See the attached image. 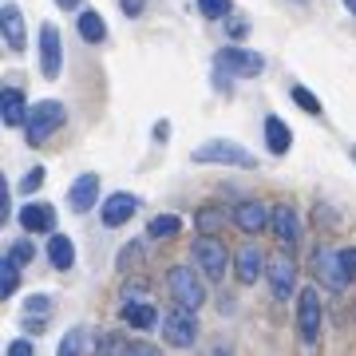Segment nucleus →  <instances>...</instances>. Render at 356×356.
I'll return each instance as SVG.
<instances>
[{"label":"nucleus","instance_id":"f257e3e1","mask_svg":"<svg viewBox=\"0 0 356 356\" xmlns=\"http://www.w3.org/2000/svg\"><path fill=\"white\" fill-rule=\"evenodd\" d=\"M67 119V107L60 99H44L32 107V115H28V143L36 147V143H48L56 131L64 127Z\"/></svg>","mask_w":356,"mask_h":356},{"label":"nucleus","instance_id":"f03ea898","mask_svg":"<svg viewBox=\"0 0 356 356\" xmlns=\"http://www.w3.org/2000/svg\"><path fill=\"white\" fill-rule=\"evenodd\" d=\"M166 285H170V293H175V301H178V309H198V305H206V285H202V277L194 273V266H175L170 269V277H166Z\"/></svg>","mask_w":356,"mask_h":356},{"label":"nucleus","instance_id":"7ed1b4c3","mask_svg":"<svg viewBox=\"0 0 356 356\" xmlns=\"http://www.w3.org/2000/svg\"><path fill=\"white\" fill-rule=\"evenodd\" d=\"M191 257H194V266L202 269V277H210V281H222V277H226V266H229V250H226V245H222V242H218L214 234H202V238L194 242Z\"/></svg>","mask_w":356,"mask_h":356},{"label":"nucleus","instance_id":"20e7f679","mask_svg":"<svg viewBox=\"0 0 356 356\" xmlns=\"http://www.w3.org/2000/svg\"><path fill=\"white\" fill-rule=\"evenodd\" d=\"M163 341L175 344V348H191L194 341H198V317H194L191 309H170V313H163Z\"/></svg>","mask_w":356,"mask_h":356},{"label":"nucleus","instance_id":"39448f33","mask_svg":"<svg viewBox=\"0 0 356 356\" xmlns=\"http://www.w3.org/2000/svg\"><path fill=\"white\" fill-rule=\"evenodd\" d=\"M194 163H222V166H254V154L229 139H210L194 151Z\"/></svg>","mask_w":356,"mask_h":356},{"label":"nucleus","instance_id":"423d86ee","mask_svg":"<svg viewBox=\"0 0 356 356\" xmlns=\"http://www.w3.org/2000/svg\"><path fill=\"white\" fill-rule=\"evenodd\" d=\"M297 332L305 344H317L321 337V293L313 285L297 293Z\"/></svg>","mask_w":356,"mask_h":356},{"label":"nucleus","instance_id":"0eeeda50","mask_svg":"<svg viewBox=\"0 0 356 356\" xmlns=\"http://www.w3.org/2000/svg\"><path fill=\"white\" fill-rule=\"evenodd\" d=\"M218 67L229 72V76H238V79H254L266 72V60L257 51H245V48H222L218 51Z\"/></svg>","mask_w":356,"mask_h":356},{"label":"nucleus","instance_id":"6e6552de","mask_svg":"<svg viewBox=\"0 0 356 356\" xmlns=\"http://www.w3.org/2000/svg\"><path fill=\"white\" fill-rule=\"evenodd\" d=\"M313 273H317L329 289H344L348 285V269H344L341 261V250H317V257H313Z\"/></svg>","mask_w":356,"mask_h":356},{"label":"nucleus","instance_id":"1a4fd4ad","mask_svg":"<svg viewBox=\"0 0 356 356\" xmlns=\"http://www.w3.org/2000/svg\"><path fill=\"white\" fill-rule=\"evenodd\" d=\"M269 229H273V238H277L281 245H297L301 242V222H297V214H293L289 206H273L269 210Z\"/></svg>","mask_w":356,"mask_h":356},{"label":"nucleus","instance_id":"9d476101","mask_svg":"<svg viewBox=\"0 0 356 356\" xmlns=\"http://www.w3.org/2000/svg\"><path fill=\"white\" fill-rule=\"evenodd\" d=\"M266 269H269V289H273V297H277V301H289L293 285H297V269H293V261L281 254V257H269Z\"/></svg>","mask_w":356,"mask_h":356},{"label":"nucleus","instance_id":"9b49d317","mask_svg":"<svg viewBox=\"0 0 356 356\" xmlns=\"http://www.w3.org/2000/svg\"><path fill=\"white\" fill-rule=\"evenodd\" d=\"M40 72L48 79L60 76V32L51 24L40 28Z\"/></svg>","mask_w":356,"mask_h":356},{"label":"nucleus","instance_id":"f8f14e48","mask_svg":"<svg viewBox=\"0 0 356 356\" xmlns=\"http://www.w3.org/2000/svg\"><path fill=\"white\" fill-rule=\"evenodd\" d=\"M135 210H139V198L127 191L111 194L107 202H103V226H123V222H131L135 218Z\"/></svg>","mask_w":356,"mask_h":356},{"label":"nucleus","instance_id":"ddd939ff","mask_svg":"<svg viewBox=\"0 0 356 356\" xmlns=\"http://www.w3.org/2000/svg\"><path fill=\"white\" fill-rule=\"evenodd\" d=\"M95 198H99V175H79L72 182V191H67V202H72L76 214H88L95 206Z\"/></svg>","mask_w":356,"mask_h":356},{"label":"nucleus","instance_id":"4468645a","mask_svg":"<svg viewBox=\"0 0 356 356\" xmlns=\"http://www.w3.org/2000/svg\"><path fill=\"white\" fill-rule=\"evenodd\" d=\"M0 24H4V40H8V48H13V51H24V48H28L24 16H20V8H16L13 0L4 4V13H0Z\"/></svg>","mask_w":356,"mask_h":356},{"label":"nucleus","instance_id":"2eb2a0df","mask_svg":"<svg viewBox=\"0 0 356 356\" xmlns=\"http://www.w3.org/2000/svg\"><path fill=\"white\" fill-rule=\"evenodd\" d=\"M234 222H238L242 234H257V229H269V210L261 202H238Z\"/></svg>","mask_w":356,"mask_h":356},{"label":"nucleus","instance_id":"dca6fc26","mask_svg":"<svg viewBox=\"0 0 356 356\" xmlns=\"http://www.w3.org/2000/svg\"><path fill=\"white\" fill-rule=\"evenodd\" d=\"M28 103H24V95L16 88H4V95H0V119L8 123V127H24L28 123Z\"/></svg>","mask_w":356,"mask_h":356},{"label":"nucleus","instance_id":"f3484780","mask_svg":"<svg viewBox=\"0 0 356 356\" xmlns=\"http://www.w3.org/2000/svg\"><path fill=\"white\" fill-rule=\"evenodd\" d=\"M20 226L36 229V234H48V229H56V210L44 206V202H28L24 210H20Z\"/></svg>","mask_w":356,"mask_h":356},{"label":"nucleus","instance_id":"a211bd4d","mask_svg":"<svg viewBox=\"0 0 356 356\" xmlns=\"http://www.w3.org/2000/svg\"><path fill=\"white\" fill-rule=\"evenodd\" d=\"M261 269H266V257H261V250H257V245H245L242 254H238V266H234L238 281H242V285H254Z\"/></svg>","mask_w":356,"mask_h":356},{"label":"nucleus","instance_id":"6ab92c4d","mask_svg":"<svg viewBox=\"0 0 356 356\" xmlns=\"http://www.w3.org/2000/svg\"><path fill=\"white\" fill-rule=\"evenodd\" d=\"M48 261L56 269H72V266H76V245H72V238L51 234V238H48Z\"/></svg>","mask_w":356,"mask_h":356},{"label":"nucleus","instance_id":"aec40b11","mask_svg":"<svg viewBox=\"0 0 356 356\" xmlns=\"http://www.w3.org/2000/svg\"><path fill=\"white\" fill-rule=\"evenodd\" d=\"M123 321L131 329H159V313L151 305H143V301H127L123 305Z\"/></svg>","mask_w":356,"mask_h":356},{"label":"nucleus","instance_id":"412c9836","mask_svg":"<svg viewBox=\"0 0 356 356\" xmlns=\"http://www.w3.org/2000/svg\"><path fill=\"white\" fill-rule=\"evenodd\" d=\"M266 147L273 154H285L293 147V135H289V127H285V123H281L277 115H269L266 119Z\"/></svg>","mask_w":356,"mask_h":356},{"label":"nucleus","instance_id":"4be33fe9","mask_svg":"<svg viewBox=\"0 0 356 356\" xmlns=\"http://www.w3.org/2000/svg\"><path fill=\"white\" fill-rule=\"evenodd\" d=\"M79 36L88 40V44L107 40V24H103V16L99 13H79Z\"/></svg>","mask_w":356,"mask_h":356},{"label":"nucleus","instance_id":"5701e85b","mask_svg":"<svg viewBox=\"0 0 356 356\" xmlns=\"http://www.w3.org/2000/svg\"><path fill=\"white\" fill-rule=\"evenodd\" d=\"M16 285H20V266H16L13 257H4L0 261V297H13Z\"/></svg>","mask_w":356,"mask_h":356},{"label":"nucleus","instance_id":"b1692460","mask_svg":"<svg viewBox=\"0 0 356 356\" xmlns=\"http://www.w3.org/2000/svg\"><path fill=\"white\" fill-rule=\"evenodd\" d=\"M178 229H182V222H178L175 214H159V218H151V238H154V242H163V238H175Z\"/></svg>","mask_w":356,"mask_h":356},{"label":"nucleus","instance_id":"393cba45","mask_svg":"<svg viewBox=\"0 0 356 356\" xmlns=\"http://www.w3.org/2000/svg\"><path fill=\"white\" fill-rule=\"evenodd\" d=\"M131 344L119 337V332H107V337H99V348H95V356H127Z\"/></svg>","mask_w":356,"mask_h":356},{"label":"nucleus","instance_id":"a878e982","mask_svg":"<svg viewBox=\"0 0 356 356\" xmlns=\"http://www.w3.org/2000/svg\"><path fill=\"white\" fill-rule=\"evenodd\" d=\"M83 344H88V332L72 329L64 341H60V353H56V356H83Z\"/></svg>","mask_w":356,"mask_h":356},{"label":"nucleus","instance_id":"bb28decb","mask_svg":"<svg viewBox=\"0 0 356 356\" xmlns=\"http://www.w3.org/2000/svg\"><path fill=\"white\" fill-rule=\"evenodd\" d=\"M229 0H198V13L206 16V20H222V16H229Z\"/></svg>","mask_w":356,"mask_h":356},{"label":"nucleus","instance_id":"cd10ccee","mask_svg":"<svg viewBox=\"0 0 356 356\" xmlns=\"http://www.w3.org/2000/svg\"><path fill=\"white\" fill-rule=\"evenodd\" d=\"M293 99H297V107H301V111L321 115V99H317V95H313L309 88H301V83H297V88H293Z\"/></svg>","mask_w":356,"mask_h":356},{"label":"nucleus","instance_id":"c85d7f7f","mask_svg":"<svg viewBox=\"0 0 356 356\" xmlns=\"http://www.w3.org/2000/svg\"><path fill=\"white\" fill-rule=\"evenodd\" d=\"M8 257H13L16 266H28V261L36 257V245H32V242H16L13 250H8Z\"/></svg>","mask_w":356,"mask_h":356},{"label":"nucleus","instance_id":"c756f323","mask_svg":"<svg viewBox=\"0 0 356 356\" xmlns=\"http://www.w3.org/2000/svg\"><path fill=\"white\" fill-rule=\"evenodd\" d=\"M44 186V166H36V170H28L24 175V182H20V191L24 194H32V191H40Z\"/></svg>","mask_w":356,"mask_h":356},{"label":"nucleus","instance_id":"7c9ffc66","mask_svg":"<svg viewBox=\"0 0 356 356\" xmlns=\"http://www.w3.org/2000/svg\"><path fill=\"white\" fill-rule=\"evenodd\" d=\"M218 222H222V214H218V210H202V214H198V226H202V229H214Z\"/></svg>","mask_w":356,"mask_h":356},{"label":"nucleus","instance_id":"2f4dec72","mask_svg":"<svg viewBox=\"0 0 356 356\" xmlns=\"http://www.w3.org/2000/svg\"><path fill=\"white\" fill-rule=\"evenodd\" d=\"M119 8L127 16H143V8H147V0H119Z\"/></svg>","mask_w":356,"mask_h":356},{"label":"nucleus","instance_id":"473e14b6","mask_svg":"<svg viewBox=\"0 0 356 356\" xmlns=\"http://www.w3.org/2000/svg\"><path fill=\"white\" fill-rule=\"evenodd\" d=\"M48 309H51L48 297H32V301H28V317H32V313H48Z\"/></svg>","mask_w":356,"mask_h":356},{"label":"nucleus","instance_id":"72a5a7b5","mask_svg":"<svg viewBox=\"0 0 356 356\" xmlns=\"http://www.w3.org/2000/svg\"><path fill=\"white\" fill-rule=\"evenodd\" d=\"M127 356H163V353H159V348H151V344H131Z\"/></svg>","mask_w":356,"mask_h":356},{"label":"nucleus","instance_id":"f704fd0d","mask_svg":"<svg viewBox=\"0 0 356 356\" xmlns=\"http://www.w3.org/2000/svg\"><path fill=\"white\" fill-rule=\"evenodd\" d=\"M341 261L348 269V277H356V250H341Z\"/></svg>","mask_w":356,"mask_h":356},{"label":"nucleus","instance_id":"c9c22d12","mask_svg":"<svg viewBox=\"0 0 356 356\" xmlns=\"http://www.w3.org/2000/svg\"><path fill=\"white\" fill-rule=\"evenodd\" d=\"M8 356H32V344H28V341H13V344H8Z\"/></svg>","mask_w":356,"mask_h":356},{"label":"nucleus","instance_id":"e433bc0d","mask_svg":"<svg viewBox=\"0 0 356 356\" xmlns=\"http://www.w3.org/2000/svg\"><path fill=\"white\" fill-rule=\"evenodd\" d=\"M0 218H8V186L0 182Z\"/></svg>","mask_w":356,"mask_h":356},{"label":"nucleus","instance_id":"4c0bfd02","mask_svg":"<svg viewBox=\"0 0 356 356\" xmlns=\"http://www.w3.org/2000/svg\"><path fill=\"white\" fill-rule=\"evenodd\" d=\"M123 293H127V301H131V297H143V293H147V285H143V281H135V285H127Z\"/></svg>","mask_w":356,"mask_h":356},{"label":"nucleus","instance_id":"58836bf2","mask_svg":"<svg viewBox=\"0 0 356 356\" xmlns=\"http://www.w3.org/2000/svg\"><path fill=\"white\" fill-rule=\"evenodd\" d=\"M166 135H170V123H159V127H154V139L166 143Z\"/></svg>","mask_w":356,"mask_h":356},{"label":"nucleus","instance_id":"ea45409f","mask_svg":"<svg viewBox=\"0 0 356 356\" xmlns=\"http://www.w3.org/2000/svg\"><path fill=\"white\" fill-rule=\"evenodd\" d=\"M206 356H229V348H222V344H214V348H206Z\"/></svg>","mask_w":356,"mask_h":356},{"label":"nucleus","instance_id":"a19ab883","mask_svg":"<svg viewBox=\"0 0 356 356\" xmlns=\"http://www.w3.org/2000/svg\"><path fill=\"white\" fill-rule=\"evenodd\" d=\"M60 8H79V0H56Z\"/></svg>","mask_w":356,"mask_h":356},{"label":"nucleus","instance_id":"79ce46f5","mask_svg":"<svg viewBox=\"0 0 356 356\" xmlns=\"http://www.w3.org/2000/svg\"><path fill=\"white\" fill-rule=\"evenodd\" d=\"M344 8H348V13L356 16V0H344Z\"/></svg>","mask_w":356,"mask_h":356},{"label":"nucleus","instance_id":"37998d69","mask_svg":"<svg viewBox=\"0 0 356 356\" xmlns=\"http://www.w3.org/2000/svg\"><path fill=\"white\" fill-rule=\"evenodd\" d=\"M353 159H356V147H353Z\"/></svg>","mask_w":356,"mask_h":356}]
</instances>
